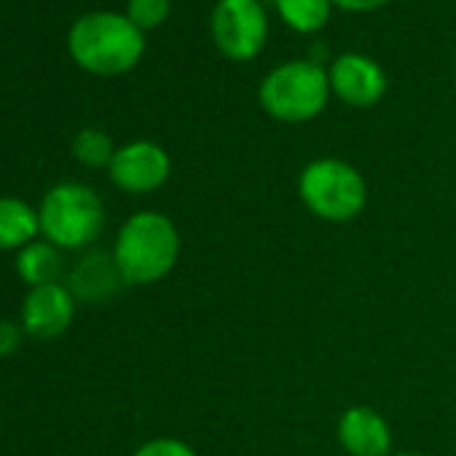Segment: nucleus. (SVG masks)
I'll return each mask as SVG.
<instances>
[{
    "mask_svg": "<svg viewBox=\"0 0 456 456\" xmlns=\"http://www.w3.org/2000/svg\"><path fill=\"white\" fill-rule=\"evenodd\" d=\"M330 94L349 108H373L384 100L389 78L384 68L360 52L338 54L328 68Z\"/></svg>",
    "mask_w": 456,
    "mask_h": 456,
    "instance_id": "nucleus-9",
    "label": "nucleus"
},
{
    "mask_svg": "<svg viewBox=\"0 0 456 456\" xmlns=\"http://www.w3.org/2000/svg\"><path fill=\"white\" fill-rule=\"evenodd\" d=\"M336 440L346 456H392V427L370 405H349L336 421Z\"/></svg>",
    "mask_w": 456,
    "mask_h": 456,
    "instance_id": "nucleus-10",
    "label": "nucleus"
},
{
    "mask_svg": "<svg viewBox=\"0 0 456 456\" xmlns=\"http://www.w3.org/2000/svg\"><path fill=\"white\" fill-rule=\"evenodd\" d=\"M132 456H199L196 448L180 437H169V435H159V437H151L145 443H140L134 448Z\"/></svg>",
    "mask_w": 456,
    "mask_h": 456,
    "instance_id": "nucleus-17",
    "label": "nucleus"
},
{
    "mask_svg": "<svg viewBox=\"0 0 456 456\" xmlns=\"http://www.w3.org/2000/svg\"><path fill=\"white\" fill-rule=\"evenodd\" d=\"M65 285L70 288L78 304H92V306L108 304L110 298H116L121 288H126L113 261V253L105 250H84V256L68 269Z\"/></svg>",
    "mask_w": 456,
    "mask_h": 456,
    "instance_id": "nucleus-11",
    "label": "nucleus"
},
{
    "mask_svg": "<svg viewBox=\"0 0 456 456\" xmlns=\"http://www.w3.org/2000/svg\"><path fill=\"white\" fill-rule=\"evenodd\" d=\"M298 199L322 223H352L368 207V180L346 159L320 156L301 169Z\"/></svg>",
    "mask_w": 456,
    "mask_h": 456,
    "instance_id": "nucleus-4",
    "label": "nucleus"
},
{
    "mask_svg": "<svg viewBox=\"0 0 456 456\" xmlns=\"http://www.w3.org/2000/svg\"><path fill=\"white\" fill-rule=\"evenodd\" d=\"M453 81H456V78H453Z\"/></svg>",
    "mask_w": 456,
    "mask_h": 456,
    "instance_id": "nucleus-21",
    "label": "nucleus"
},
{
    "mask_svg": "<svg viewBox=\"0 0 456 456\" xmlns=\"http://www.w3.org/2000/svg\"><path fill=\"white\" fill-rule=\"evenodd\" d=\"M70 60L100 78H116L140 65L145 54V33L118 12H89L68 30Z\"/></svg>",
    "mask_w": 456,
    "mask_h": 456,
    "instance_id": "nucleus-2",
    "label": "nucleus"
},
{
    "mask_svg": "<svg viewBox=\"0 0 456 456\" xmlns=\"http://www.w3.org/2000/svg\"><path fill=\"white\" fill-rule=\"evenodd\" d=\"M274 9L293 33L312 36L330 22L333 4L330 0H274Z\"/></svg>",
    "mask_w": 456,
    "mask_h": 456,
    "instance_id": "nucleus-14",
    "label": "nucleus"
},
{
    "mask_svg": "<svg viewBox=\"0 0 456 456\" xmlns=\"http://www.w3.org/2000/svg\"><path fill=\"white\" fill-rule=\"evenodd\" d=\"M180 248L183 240L169 215L137 209L118 225L110 253L126 288H151L175 272Z\"/></svg>",
    "mask_w": 456,
    "mask_h": 456,
    "instance_id": "nucleus-1",
    "label": "nucleus"
},
{
    "mask_svg": "<svg viewBox=\"0 0 456 456\" xmlns=\"http://www.w3.org/2000/svg\"><path fill=\"white\" fill-rule=\"evenodd\" d=\"M328 70L312 60H290L272 68L261 86L258 102L264 113L282 124L314 121L330 102Z\"/></svg>",
    "mask_w": 456,
    "mask_h": 456,
    "instance_id": "nucleus-5",
    "label": "nucleus"
},
{
    "mask_svg": "<svg viewBox=\"0 0 456 456\" xmlns=\"http://www.w3.org/2000/svg\"><path fill=\"white\" fill-rule=\"evenodd\" d=\"M41 237L60 250H92L105 232V201L102 196L78 180L54 183L38 204Z\"/></svg>",
    "mask_w": 456,
    "mask_h": 456,
    "instance_id": "nucleus-3",
    "label": "nucleus"
},
{
    "mask_svg": "<svg viewBox=\"0 0 456 456\" xmlns=\"http://www.w3.org/2000/svg\"><path fill=\"white\" fill-rule=\"evenodd\" d=\"M14 272L28 288L62 282V277H68L65 250H60L57 245H52L41 237L14 256Z\"/></svg>",
    "mask_w": 456,
    "mask_h": 456,
    "instance_id": "nucleus-13",
    "label": "nucleus"
},
{
    "mask_svg": "<svg viewBox=\"0 0 456 456\" xmlns=\"http://www.w3.org/2000/svg\"><path fill=\"white\" fill-rule=\"evenodd\" d=\"M129 22L140 28L142 33L161 28L169 14H172V0H126V12Z\"/></svg>",
    "mask_w": 456,
    "mask_h": 456,
    "instance_id": "nucleus-16",
    "label": "nucleus"
},
{
    "mask_svg": "<svg viewBox=\"0 0 456 456\" xmlns=\"http://www.w3.org/2000/svg\"><path fill=\"white\" fill-rule=\"evenodd\" d=\"M76 314H78V301L65 282L28 288L20 306V322L28 338L36 341H54L65 336Z\"/></svg>",
    "mask_w": 456,
    "mask_h": 456,
    "instance_id": "nucleus-8",
    "label": "nucleus"
},
{
    "mask_svg": "<svg viewBox=\"0 0 456 456\" xmlns=\"http://www.w3.org/2000/svg\"><path fill=\"white\" fill-rule=\"evenodd\" d=\"M172 175V159L164 145L153 140H132L116 148L108 177L110 183L129 196L156 193L167 185Z\"/></svg>",
    "mask_w": 456,
    "mask_h": 456,
    "instance_id": "nucleus-7",
    "label": "nucleus"
},
{
    "mask_svg": "<svg viewBox=\"0 0 456 456\" xmlns=\"http://www.w3.org/2000/svg\"><path fill=\"white\" fill-rule=\"evenodd\" d=\"M25 338H28V333H25V328H22L20 320L0 317V360L17 354L22 349Z\"/></svg>",
    "mask_w": 456,
    "mask_h": 456,
    "instance_id": "nucleus-18",
    "label": "nucleus"
},
{
    "mask_svg": "<svg viewBox=\"0 0 456 456\" xmlns=\"http://www.w3.org/2000/svg\"><path fill=\"white\" fill-rule=\"evenodd\" d=\"M41 240V217L22 196H0V253H20L30 242Z\"/></svg>",
    "mask_w": 456,
    "mask_h": 456,
    "instance_id": "nucleus-12",
    "label": "nucleus"
},
{
    "mask_svg": "<svg viewBox=\"0 0 456 456\" xmlns=\"http://www.w3.org/2000/svg\"><path fill=\"white\" fill-rule=\"evenodd\" d=\"M116 148L118 145L113 142V137L105 129H100V126H84L70 140L73 159L81 167H86V169H108Z\"/></svg>",
    "mask_w": 456,
    "mask_h": 456,
    "instance_id": "nucleus-15",
    "label": "nucleus"
},
{
    "mask_svg": "<svg viewBox=\"0 0 456 456\" xmlns=\"http://www.w3.org/2000/svg\"><path fill=\"white\" fill-rule=\"evenodd\" d=\"M392 456H427V453H421V451H397Z\"/></svg>",
    "mask_w": 456,
    "mask_h": 456,
    "instance_id": "nucleus-20",
    "label": "nucleus"
},
{
    "mask_svg": "<svg viewBox=\"0 0 456 456\" xmlns=\"http://www.w3.org/2000/svg\"><path fill=\"white\" fill-rule=\"evenodd\" d=\"M215 49L232 62H253L269 41V17L261 0H217L209 14Z\"/></svg>",
    "mask_w": 456,
    "mask_h": 456,
    "instance_id": "nucleus-6",
    "label": "nucleus"
},
{
    "mask_svg": "<svg viewBox=\"0 0 456 456\" xmlns=\"http://www.w3.org/2000/svg\"><path fill=\"white\" fill-rule=\"evenodd\" d=\"M333 9H341L346 14H370L384 9L389 0H330Z\"/></svg>",
    "mask_w": 456,
    "mask_h": 456,
    "instance_id": "nucleus-19",
    "label": "nucleus"
}]
</instances>
